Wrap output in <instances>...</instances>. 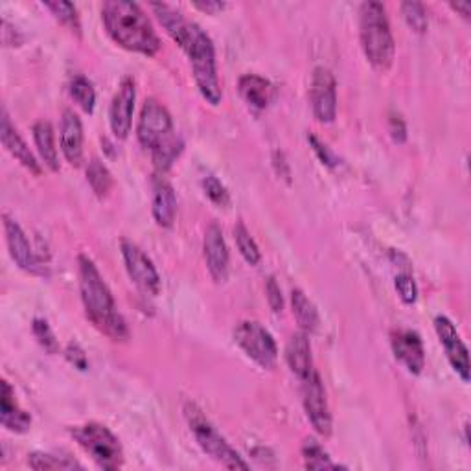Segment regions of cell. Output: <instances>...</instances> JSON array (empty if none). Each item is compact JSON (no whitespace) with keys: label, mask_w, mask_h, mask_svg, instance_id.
I'll use <instances>...</instances> for the list:
<instances>
[{"label":"cell","mask_w":471,"mask_h":471,"mask_svg":"<svg viewBox=\"0 0 471 471\" xmlns=\"http://www.w3.org/2000/svg\"><path fill=\"white\" fill-rule=\"evenodd\" d=\"M28 466L35 471H46V469H81V464L70 457H58L52 453L35 452L28 455Z\"/></svg>","instance_id":"4316f807"},{"label":"cell","mask_w":471,"mask_h":471,"mask_svg":"<svg viewBox=\"0 0 471 471\" xmlns=\"http://www.w3.org/2000/svg\"><path fill=\"white\" fill-rule=\"evenodd\" d=\"M78 266H80V293L85 305L87 319L109 339L116 343L126 341L129 337L127 324L120 315V312H118L112 293L105 284V280L98 271L97 264H94L89 256L80 254Z\"/></svg>","instance_id":"7a4b0ae2"},{"label":"cell","mask_w":471,"mask_h":471,"mask_svg":"<svg viewBox=\"0 0 471 471\" xmlns=\"http://www.w3.org/2000/svg\"><path fill=\"white\" fill-rule=\"evenodd\" d=\"M389 133L396 144H404L407 140V126L399 114H390L389 118Z\"/></svg>","instance_id":"74e56055"},{"label":"cell","mask_w":471,"mask_h":471,"mask_svg":"<svg viewBox=\"0 0 471 471\" xmlns=\"http://www.w3.org/2000/svg\"><path fill=\"white\" fill-rule=\"evenodd\" d=\"M65 356L78 370H87L89 368L87 353L83 351V348L78 343H68V346L65 350Z\"/></svg>","instance_id":"8d00e7d4"},{"label":"cell","mask_w":471,"mask_h":471,"mask_svg":"<svg viewBox=\"0 0 471 471\" xmlns=\"http://www.w3.org/2000/svg\"><path fill=\"white\" fill-rule=\"evenodd\" d=\"M153 218L158 227L170 228L177 216V196L166 179H155L153 184Z\"/></svg>","instance_id":"ffe728a7"},{"label":"cell","mask_w":471,"mask_h":471,"mask_svg":"<svg viewBox=\"0 0 471 471\" xmlns=\"http://www.w3.org/2000/svg\"><path fill=\"white\" fill-rule=\"evenodd\" d=\"M181 49L186 52L188 59H190L194 80L201 97L210 105H220L223 94L218 78L214 42H212L208 34L199 25H194L190 35H188L186 42L181 46Z\"/></svg>","instance_id":"5b68a950"},{"label":"cell","mask_w":471,"mask_h":471,"mask_svg":"<svg viewBox=\"0 0 471 471\" xmlns=\"http://www.w3.org/2000/svg\"><path fill=\"white\" fill-rule=\"evenodd\" d=\"M102 20L109 37L122 49L144 56L160 50V39L146 12L129 0H107L102 6Z\"/></svg>","instance_id":"6da1fadb"},{"label":"cell","mask_w":471,"mask_h":471,"mask_svg":"<svg viewBox=\"0 0 471 471\" xmlns=\"http://www.w3.org/2000/svg\"><path fill=\"white\" fill-rule=\"evenodd\" d=\"M4 234H6V243L10 249L12 260L22 271L35 273L39 264L35 260V254H34V249L27 238V234L13 218H10L6 214H4Z\"/></svg>","instance_id":"2e32d148"},{"label":"cell","mask_w":471,"mask_h":471,"mask_svg":"<svg viewBox=\"0 0 471 471\" xmlns=\"http://www.w3.org/2000/svg\"><path fill=\"white\" fill-rule=\"evenodd\" d=\"M42 6L46 10H50L52 15L73 32H76V34L81 32L80 15H78V10L73 3H66V0H54V3H42Z\"/></svg>","instance_id":"f546056e"},{"label":"cell","mask_w":471,"mask_h":471,"mask_svg":"<svg viewBox=\"0 0 471 471\" xmlns=\"http://www.w3.org/2000/svg\"><path fill=\"white\" fill-rule=\"evenodd\" d=\"M234 240L236 245H238L240 254L245 258V262L249 266H258L262 260V252L258 249L254 238L251 236V232L247 230V227L243 223H238L234 227Z\"/></svg>","instance_id":"83f0119b"},{"label":"cell","mask_w":471,"mask_h":471,"mask_svg":"<svg viewBox=\"0 0 471 471\" xmlns=\"http://www.w3.org/2000/svg\"><path fill=\"white\" fill-rule=\"evenodd\" d=\"M0 138H3L4 148L12 153V157H15L22 164V166L30 170L34 175H41L42 172L41 164L37 162L35 155L30 151L25 138H22L19 131L13 127L6 109L3 111V120H0Z\"/></svg>","instance_id":"e0dca14e"},{"label":"cell","mask_w":471,"mask_h":471,"mask_svg":"<svg viewBox=\"0 0 471 471\" xmlns=\"http://www.w3.org/2000/svg\"><path fill=\"white\" fill-rule=\"evenodd\" d=\"M194 6L208 15H216L225 8L223 3H218V0H203V3H194Z\"/></svg>","instance_id":"ab89813d"},{"label":"cell","mask_w":471,"mask_h":471,"mask_svg":"<svg viewBox=\"0 0 471 471\" xmlns=\"http://www.w3.org/2000/svg\"><path fill=\"white\" fill-rule=\"evenodd\" d=\"M34 140L44 166H49L52 172L59 170V157L58 148L54 143V127L49 120H39L34 124Z\"/></svg>","instance_id":"603a6c76"},{"label":"cell","mask_w":471,"mask_h":471,"mask_svg":"<svg viewBox=\"0 0 471 471\" xmlns=\"http://www.w3.org/2000/svg\"><path fill=\"white\" fill-rule=\"evenodd\" d=\"M394 286H396V291L404 304L413 305L418 300V286H416V282H414L411 273H398L396 280H394Z\"/></svg>","instance_id":"d6a6232c"},{"label":"cell","mask_w":471,"mask_h":471,"mask_svg":"<svg viewBox=\"0 0 471 471\" xmlns=\"http://www.w3.org/2000/svg\"><path fill=\"white\" fill-rule=\"evenodd\" d=\"M184 416L188 420L201 450L228 469H249V464L240 457V453L221 436V433L212 426L208 418L196 404L184 405Z\"/></svg>","instance_id":"8992f818"},{"label":"cell","mask_w":471,"mask_h":471,"mask_svg":"<svg viewBox=\"0 0 471 471\" xmlns=\"http://www.w3.org/2000/svg\"><path fill=\"white\" fill-rule=\"evenodd\" d=\"M120 247H122L124 264H126L127 274H129L133 284L143 293H146L150 297H157L160 293L162 282H160L158 271L155 269V266L148 258V254L129 240H122Z\"/></svg>","instance_id":"30bf717a"},{"label":"cell","mask_w":471,"mask_h":471,"mask_svg":"<svg viewBox=\"0 0 471 471\" xmlns=\"http://www.w3.org/2000/svg\"><path fill=\"white\" fill-rule=\"evenodd\" d=\"M10 37H13V42H15V46H19L20 42H22V37H20V34H19V30L15 28V27H12L10 25V22L4 19L3 20V42L8 46L10 44Z\"/></svg>","instance_id":"f35d334b"},{"label":"cell","mask_w":471,"mask_h":471,"mask_svg":"<svg viewBox=\"0 0 471 471\" xmlns=\"http://www.w3.org/2000/svg\"><path fill=\"white\" fill-rule=\"evenodd\" d=\"M402 13L404 19L409 25V28H413V32L416 34H426L429 28V17L426 8L420 3H404L402 4Z\"/></svg>","instance_id":"1f68e13d"},{"label":"cell","mask_w":471,"mask_h":471,"mask_svg":"<svg viewBox=\"0 0 471 471\" xmlns=\"http://www.w3.org/2000/svg\"><path fill=\"white\" fill-rule=\"evenodd\" d=\"M201 186H203V192L206 194V197L214 203L220 208H227L230 205V194L227 190V186L216 177V175H205L201 179Z\"/></svg>","instance_id":"4dcf8cb0"},{"label":"cell","mask_w":471,"mask_h":471,"mask_svg":"<svg viewBox=\"0 0 471 471\" xmlns=\"http://www.w3.org/2000/svg\"><path fill=\"white\" fill-rule=\"evenodd\" d=\"M240 94L252 109L262 111L271 102L273 85L258 74H245L240 78Z\"/></svg>","instance_id":"7402d4cb"},{"label":"cell","mask_w":471,"mask_h":471,"mask_svg":"<svg viewBox=\"0 0 471 471\" xmlns=\"http://www.w3.org/2000/svg\"><path fill=\"white\" fill-rule=\"evenodd\" d=\"M87 182L90 184L92 192L100 199L107 197L112 188V175L107 170L105 164L98 158H92L87 166Z\"/></svg>","instance_id":"d4e9b609"},{"label":"cell","mask_w":471,"mask_h":471,"mask_svg":"<svg viewBox=\"0 0 471 471\" xmlns=\"http://www.w3.org/2000/svg\"><path fill=\"white\" fill-rule=\"evenodd\" d=\"M138 143L150 150L157 172H168L182 153V140L177 136L172 114L157 100H146L136 126Z\"/></svg>","instance_id":"3957f363"},{"label":"cell","mask_w":471,"mask_h":471,"mask_svg":"<svg viewBox=\"0 0 471 471\" xmlns=\"http://www.w3.org/2000/svg\"><path fill=\"white\" fill-rule=\"evenodd\" d=\"M291 305H293V315L302 332L305 334L317 332L320 319H319L317 305L308 298V295H305L302 290H293Z\"/></svg>","instance_id":"cb8c5ba5"},{"label":"cell","mask_w":471,"mask_h":471,"mask_svg":"<svg viewBox=\"0 0 471 471\" xmlns=\"http://www.w3.org/2000/svg\"><path fill=\"white\" fill-rule=\"evenodd\" d=\"M70 97L89 114L94 111V105H97V90H94V85L85 76H76L70 81Z\"/></svg>","instance_id":"f1b7e54d"},{"label":"cell","mask_w":471,"mask_h":471,"mask_svg":"<svg viewBox=\"0 0 471 471\" xmlns=\"http://www.w3.org/2000/svg\"><path fill=\"white\" fill-rule=\"evenodd\" d=\"M450 6L457 13H460V17H464L466 20L469 19V15H471V3H467V0H466V3H452Z\"/></svg>","instance_id":"60d3db41"},{"label":"cell","mask_w":471,"mask_h":471,"mask_svg":"<svg viewBox=\"0 0 471 471\" xmlns=\"http://www.w3.org/2000/svg\"><path fill=\"white\" fill-rule=\"evenodd\" d=\"M359 37H361V46H363V52L368 63L375 70H380V73H387L394 63L396 44H394L392 30L389 25L387 10L382 3L368 0V3L361 4Z\"/></svg>","instance_id":"277c9868"},{"label":"cell","mask_w":471,"mask_h":471,"mask_svg":"<svg viewBox=\"0 0 471 471\" xmlns=\"http://www.w3.org/2000/svg\"><path fill=\"white\" fill-rule=\"evenodd\" d=\"M308 140H310V144H312L315 155L319 157V160H320L322 164H326V166H329V168H336V166H337V164H339V158L336 157V153H334L332 150H329L324 143H320V140H319L315 135H310Z\"/></svg>","instance_id":"e575fe53"},{"label":"cell","mask_w":471,"mask_h":471,"mask_svg":"<svg viewBox=\"0 0 471 471\" xmlns=\"http://www.w3.org/2000/svg\"><path fill=\"white\" fill-rule=\"evenodd\" d=\"M266 295H267V302L271 305V310L274 313H280L284 310V297H282V290L278 286V282L274 276L267 278V284H266Z\"/></svg>","instance_id":"d590c367"},{"label":"cell","mask_w":471,"mask_h":471,"mask_svg":"<svg viewBox=\"0 0 471 471\" xmlns=\"http://www.w3.org/2000/svg\"><path fill=\"white\" fill-rule=\"evenodd\" d=\"M390 346L394 358L407 368V372L418 375L426 368V350H423L420 336L413 329H394L390 334Z\"/></svg>","instance_id":"9a60e30c"},{"label":"cell","mask_w":471,"mask_h":471,"mask_svg":"<svg viewBox=\"0 0 471 471\" xmlns=\"http://www.w3.org/2000/svg\"><path fill=\"white\" fill-rule=\"evenodd\" d=\"M310 102L313 116L320 124H332L337 116V83L332 70L317 66L310 85Z\"/></svg>","instance_id":"8fae6325"},{"label":"cell","mask_w":471,"mask_h":471,"mask_svg":"<svg viewBox=\"0 0 471 471\" xmlns=\"http://www.w3.org/2000/svg\"><path fill=\"white\" fill-rule=\"evenodd\" d=\"M286 359H288L291 372L297 375L298 380H304L305 375L313 372L310 339H308V334L302 332V329L290 337L288 346H286Z\"/></svg>","instance_id":"44dd1931"},{"label":"cell","mask_w":471,"mask_h":471,"mask_svg":"<svg viewBox=\"0 0 471 471\" xmlns=\"http://www.w3.org/2000/svg\"><path fill=\"white\" fill-rule=\"evenodd\" d=\"M135 100H136L135 81L133 78H124L114 94V98L111 102V111H109L111 131L118 140H126L131 133Z\"/></svg>","instance_id":"4fadbf2b"},{"label":"cell","mask_w":471,"mask_h":471,"mask_svg":"<svg viewBox=\"0 0 471 471\" xmlns=\"http://www.w3.org/2000/svg\"><path fill=\"white\" fill-rule=\"evenodd\" d=\"M32 329H34V336H35L37 343L46 351H49V353H56L59 350V344H58V339H56V336L52 332V328H50V324L46 322L44 319H35Z\"/></svg>","instance_id":"836d02e7"},{"label":"cell","mask_w":471,"mask_h":471,"mask_svg":"<svg viewBox=\"0 0 471 471\" xmlns=\"http://www.w3.org/2000/svg\"><path fill=\"white\" fill-rule=\"evenodd\" d=\"M61 151L73 166H80L83 160V126L80 116L70 109L61 118Z\"/></svg>","instance_id":"ac0fdd59"},{"label":"cell","mask_w":471,"mask_h":471,"mask_svg":"<svg viewBox=\"0 0 471 471\" xmlns=\"http://www.w3.org/2000/svg\"><path fill=\"white\" fill-rule=\"evenodd\" d=\"M203 254L210 276L214 278L218 284H223V282L228 278L230 256L227 242L223 238V230L218 223H210L205 230Z\"/></svg>","instance_id":"5bb4252c"},{"label":"cell","mask_w":471,"mask_h":471,"mask_svg":"<svg viewBox=\"0 0 471 471\" xmlns=\"http://www.w3.org/2000/svg\"><path fill=\"white\" fill-rule=\"evenodd\" d=\"M234 343L245 356L264 370H273L278 359V348L273 336L256 320H242L234 328Z\"/></svg>","instance_id":"ba28073f"},{"label":"cell","mask_w":471,"mask_h":471,"mask_svg":"<svg viewBox=\"0 0 471 471\" xmlns=\"http://www.w3.org/2000/svg\"><path fill=\"white\" fill-rule=\"evenodd\" d=\"M435 332L445 350V356L453 370L460 375L464 383L469 382V356L464 341L460 339L457 326L444 315H438L435 319Z\"/></svg>","instance_id":"7c38bea8"},{"label":"cell","mask_w":471,"mask_h":471,"mask_svg":"<svg viewBox=\"0 0 471 471\" xmlns=\"http://www.w3.org/2000/svg\"><path fill=\"white\" fill-rule=\"evenodd\" d=\"M302 459H304V466L308 469H337L339 467V464H336L332 457L324 452V447L313 438L304 442Z\"/></svg>","instance_id":"484cf974"},{"label":"cell","mask_w":471,"mask_h":471,"mask_svg":"<svg viewBox=\"0 0 471 471\" xmlns=\"http://www.w3.org/2000/svg\"><path fill=\"white\" fill-rule=\"evenodd\" d=\"M70 435L78 442L81 450L97 462L98 467L112 471L122 467L124 450L122 444L102 423H85L70 429Z\"/></svg>","instance_id":"52a82bcc"},{"label":"cell","mask_w":471,"mask_h":471,"mask_svg":"<svg viewBox=\"0 0 471 471\" xmlns=\"http://www.w3.org/2000/svg\"><path fill=\"white\" fill-rule=\"evenodd\" d=\"M300 382H302V404H304L305 416H308L313 429L319 435L329 436L332 435L334 423H332V413H329L326 389H324L320 375L313 370Z\"/></svg>","instance_id":"9c48e42d"},{"label":"cell","mask_w":471,"mask_h":471,"mask_svg":"<svg viewBox=\"0 0 471 471\" xmlns=\"http://www.w3.org/2000/svg\"><path fill=\"white\" fill-rule=\"evenodd\" d=\"M0 421L12 433H27L32 428V416L22 411L15 399L13 387L4 380L3 382V396H0Z\"/></svg>","instance_id":"d6986e66"}]
</instances>
